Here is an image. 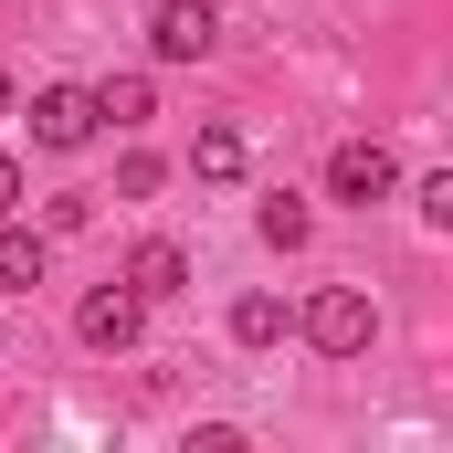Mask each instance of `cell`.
<instances>
[{"label": "cell", "mask_w": 453, "mask_h": 453, "mask_svg": "<svg viewBox=\"0 0 453 453\" xmlns=\"http://www.w3.org/2000/svg\"><path fill=\"white\" fill-rule=\"evenodd\" d=\"M127 285L158 306V296H180V285H190V253H180V242H137V253H127Z\"/></svg>", "instance_id": "cell-6"}, {"label": "cell", "mask_w": 453, "mask_h": 453, "mask_svg": "<svg viewBox=\"0 0 453 453\" xmlns=\"http://www.w3.org/2000/svg\"><path fill=\"white\" fill-rule=\"evenodd\" d=\"M401 190V158L380 148V137H348L338 158H327V201H348V211H369V201H390Z\"/></svg>", "instance_id": "cell-2"}, {"label": "cell", "mask_w": 453, "mask_h": 453, "mask_svg": "<svg viewBox=\"0 0 453 453\" xmlns=\"http://www.w3.org/2000/svg\"><path fill=\"white\" fill-rule=\"evenodd\" d=\"M285 327H296V306H285V296H242V306H232V338H242V348H274Z\"/></svg>", "instance_id": "cell-8"}, {"label": "cell", "mask_w": 453, "mask_h": 453, "mask_svg": "<svg viewBox=\"0 0 453 453\" xmlns=\"http://www.w3.org/2000/svg\"><path fill=\"white\" fill-rule=\"evenodd\" d=\"M42 264H53V242L21 232V211H11V222H0V285H42Z\"/></svg>", "instance_id": "cell-7"}, {"label": "cell", "mask_w": 453, "mask_h": 453, "mask_svg": "<svg viewBox=\"0 0 453 453\" xmlns=\"http://www.w3.org/2000/svg\"><path fill=\"white\" fill-rule=\"evenodd\" d=\"M369 338H380V317H369L358 285H327V296L306 306V348H317V358H358Z\"/></svg>", "instance_id": "cell-1"}, {"label": "cell", "mask_w": 453, "mask_h": 453, "mask_svg": "<svg viewBox=\"0 0 453 453\" xmlns=\"http://www.w3.org/2000/svg\"><path fill=\"white\" fill-rule=\"evenodd\" d=\"M96 116H116V127H148V116H158V85H148V74H116V85H96Z\"/></svg>", "instance_id": "cell-10"}, {"label": "cell", "mask_w": 453, "mask_h": 453, "mask_svg": "<svg viewBox=\"0 0 453 453\" xmlns=\"http://www.w3.org/2000/svg\"><path fill=\"white\" fill-rule=\"evenodd\" d=\"M11 211H21V169L0 158V222H11Z\"/></svg>", "instance_id": "cell-13"}, {"label": "cell", "mask_w": 453, "mask_h": 453, "mask_svg": "<svg viewBox=\"0 0 453 453\" xmlns=\"http://www.w3.org/2000/svg\"><path fill=\"white\" fill-rule=\"evenodd\" d=\"M137 327H148V296H137V285H96V296L74 306V338L85 348H137Z\"/></svg>", "instance_id": "cell-4"}, {"label": "cell", "mask_w": 453, "mask_h": 453, "mask_svg": "<svg viewBox=\"0 0 453 453\" xmlns=\"http://www.w3.org/2000/svg\"><path fill=\"white\" fill-rule=\"evenodd\" d=\"M158 180H169V169H158V158H148V148H137V158H127V169H116V201H148V190H158Z\"/></svg>", "instance_id": "cell-12"}, {"label": "cell", "mask_w": 453, "mask_h": 453, "mask_svg": "<svg viewBox=\"0 0 453 453\" xmlns=\"http://www.w3.org/2000/svg\"><path fill=\"white\" fill-rule=\"evenodd\" d=\"M253 232H264V242H274V253H296V242H306V232H317V211H306V201H296V190H274V201H264V211H253Z\"/></svg>", "instance_id": "cell-9"}, {"label": "cell", "mask_w": 453, "mask_h": 453, "mask_svg": "<svg viewBox=\"0 0 453 453\" xmlns=\"http://www.w3.org/2000/svg\"><path fill=\"white\" fill-rule=\"evenodd\" d=\"M96 127H106V116H96L85 85H42V96H32V137H42V148H85Z\"/></svg>", "instance_id": "cell-5"}, {"label": "cell", "mask_w": 453, "mask_h": 453, "mask_svg": "<svg viewBox=\"0 0 453 453\" xmlns=\"http://www.w3.org/2000/svg\"><path fill=\"white\" fill-rule=\"evenodd\" d=\"M0 116H11V74H0Z\"/></svg>", "instance_id": "cell-14"}, {"label": "cell", "mask_w": 453, "mask_h": 453, "mask_svg": "<svg viewBox=\"0 0 453 453\" xmlns=\"http://www.w3.org/2000/svg\"><path fill=\"white\" fill-rule=\"evenodd\" d=\"M190 180H242V137L232 127H201L190 137Z\"/></svg>", "instance_id": "cell-11"}, {"label": "cell", "mask_w": 453, "mask_h": 453, "mask_svg": "<svg viewBox=\"0 0 453 453\" xmlns=\"http://www.w3.org/2000/svg\"><path fill=\"white\" fill-rule=\"evenodd\" d=\"M211 42H222L211 0H158V11H148V53H158V64H201Z\"/></svg>", "instance_id": "cell-3"}]
</instances>
